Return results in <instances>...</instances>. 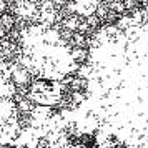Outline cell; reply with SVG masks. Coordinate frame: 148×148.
Returning a JSON list of instances; mask_svg holds the SVG:
<instances>
[{"label":"cell","instance_id":"cell-1","mask_svg":"<svg viewBox=\"0 0 148 148\" xmlns=\"http://www.w3.org/2000/svg\"><path fill=\"white\" fill-rule=\"evenodd\" d=\"M85 105L98 132L127 148H148V14L123 17L93 37Z\"/></svg>","mask_w":148,"mask_h":148}]
</instances>
